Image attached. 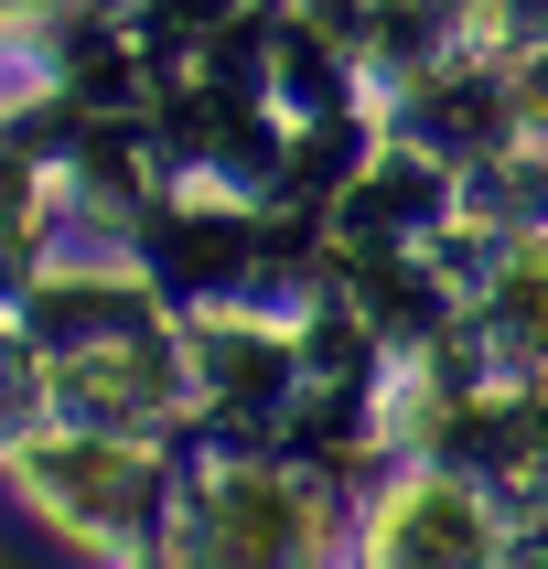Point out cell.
I'll return each instance as SVG.
<instances>
[{"mask_svg":"<svg viewBox=\"0 0 548 569\" xmlns=\"http://www.w3.org/2000/svg\"><path fill=\"white\" fill-rule=\"evenodd\" d=\"M205 548H216L226 569H290V548H301V495H280V483H226Z\"/></svg>","mask_w":548,"mask_h":569,"instance_id":"cell-2","label":"cell"},{"mask_svg":"<svg viewBox=\"0 0 548 569\" xmlns=\"http://www.w3.org/2000/svg\"><path fill=\"white\" fill-rule=\"evenodd\" d=\"M22 473L43 483V506L76 516V527H119V516L140 506V473H129L119 451H32Z\"/></svg>","mask_w":548,"mask_h":569,"instance_id":"cell-3","label":"cell"},{"mask_svg":"<svg viewBox=\"0 0 548 569\" xmlns=\"http://www.w3.org/2000/svg\"><path fill=\"white\" fill-rule=\"evenodd\" d=\"M377 569H484V527L451 483H419L377 516Z\"/></svg>","mask_w":548,"mask_h":569,"instance_id":"cell-1","label":"cell"}]
</instances>
